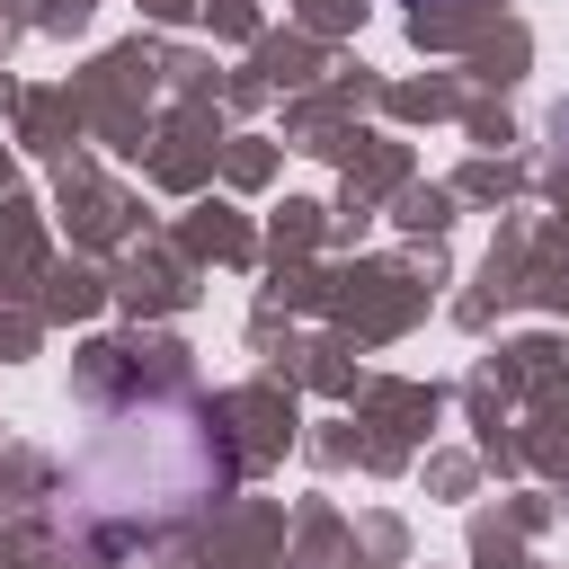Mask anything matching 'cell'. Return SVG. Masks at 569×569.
<instances>
[{
    "label": "cell",
    "instance_id": "1",
    "mask_svg": "<svg viewBox=\"0 0 569 569\" xmlns=\"http://www.w3.org/2000/svg\"><path fill=\"white\" fill-rule=\"evenodd\" d=\"M124 427H133V462L116 471V462H71V507H80V525L98 533V542H124V533H160L169 516H187L222 471H160V453H178L187 436H204V418L196 409H124Z\"/></svg>",
    "mask_w": 569,
    "mask_h": 569
}]
</instances>
